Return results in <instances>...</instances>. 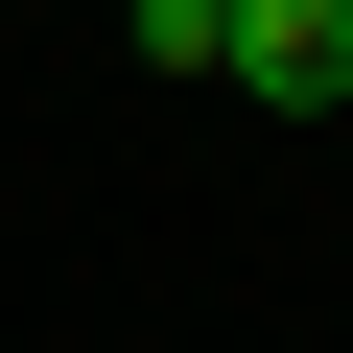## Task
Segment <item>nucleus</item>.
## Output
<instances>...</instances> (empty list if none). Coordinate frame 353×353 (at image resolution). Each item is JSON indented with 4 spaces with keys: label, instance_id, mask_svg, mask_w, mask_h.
Segmentation results:
<instances>
[{
    "label": "nucleus",
    "instance_id": "2",
    "mask_svg": "<svg viewBox=\"0 0 353 353\" xmlns=\"http://www.w3.org/2000/svg\"><path fill=\"white\" fill-rule=\"evenodd\" d=\"M118 48H141L165 94H212V0H118Z\"/></svg>",
    "mask_w": 353,
    "mask_h": 353
},
{
    "label": "nucleus",
    "instance_id": "1",
    "mask_svg": "<svg viewBox=\"0 0 353 353\" xmlns=\"http://www.w3.org/2000/svg\"><path fill=\"white\" fill-rule=\"evenodd\" d=\"M212 94L236 118H353V0H212Z\"/></svg>",
    "mask_w": 353,
    "mask_h": 353
}]
</instances>
